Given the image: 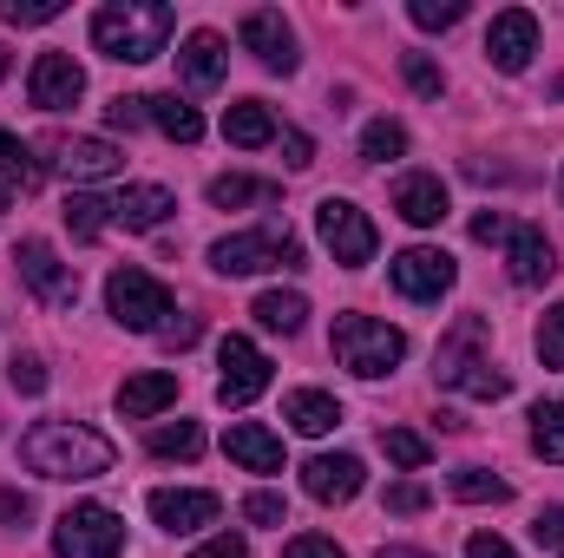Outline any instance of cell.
I'll use <instances>...</instances> for the list:
<instances>
[{
	"label": "cell",
	"mask_w": 564,
	"mask_h": 558,
	"mask_svg": "<svg viewBox=\"0 0 564 558\" xmlns=\"http://www.w3.org/2000/svg\"><path fill=\"white\" fill-rule=\"evenodd\" d=\"M20 460L40 480H99L112 473V440L93 433L86 420H40L20 433Z\"/></svg>",
	"instance_id": "obj_1"
},
{
	"label": "cell",
	"mask_w": 564,
	"mask_h": 558,
	"mask_svg": "<svg viewBox=\"0 0 564 558\" xmlns=\"http://www.w3.org/2000/svg\"><path fill=\"white\" fill-rule=\"evenodd\" d=\"M93 46L106 60H126V66H144L171 46V7L158 0H112L93 13Z\"/></svg>",
	"instance_id": "obj_2"
},
{
	"label": "cell",
	"mask_w": 564,
	"mask_h": 558,
	"mask_svg": "<svg viewBox=\"0 0 564 558\" xmlns=\"http://www.w3.org/2000/svg\"><path fill=\"white\" fill-rule=\"evenodd\" d=\"M335 355H341V368L348 375H361V382H375V375H394L401 368V355H408V335L401 329H388V322H375V315H335Z\"/></svg>",
	"instance_id": "obj_3"
},
{
	"label": "cell",
	"mask_w": 564,
	"mask_h": 558,
	"mask_svg": "<svg viewBox=\"0 0 564 558\" xmlns=\"http://www.w3.org/2000/svg\"><path fill=\"white\" fill-rule=\"evenodd\" d=\"M302 270V244L289 230H237V237H217L210 244V270L224 277H257V270Z\"/></svg>",
	"instance_id": "obj_4"
},
{
	"label": "cell",
	"mask_w": 564,
	"mask_h": 558,
	"mask_svg": "<svg viewBox=\"0 0 564 558\" xmlns=\"http://www.w3.org/2000/svg\"><path fill=\"white\" fill-rule=\"evenodd\" d=\"M53 552L59 558H119L126 552V526H119L112 506H73L53 526Z\"/></svg>",
	"instance_id": "obj_5"
},
{
	"label": "cell",
	"mask_w": 564,
	"mask_h": 558,
	"mask_svg": "<svg viewBox=\"0 0 564 558\" xmlns=\"http://www.w3.org/2000/svg\"><path fill=\"white\" fill-rule=\"evenodd\" d=\"M106 309L126 322V329H139V335H158L164 329V315H171V289L158 277H144V270H112L106 277Z\"/></svg>",
	"instance_id": "obj_6"
},
{
	"label": "cell",
	"mask_w": 564,
	"mask_h": 558,
	"mask_svg": "<svg viewBox=\"0 0 564 558\" xmlns=\"http://www.w3.org/2000/svg\"><path fill=\"white\" fill-rule=\"evenodd\" d=\"M315 230H322V244L335 250V264H348V270L375 264V224H368V211H355L348 197H322V204H315Z\"/></svg>",
	"instance_id": "obj_7"
},
{
	"label": "cell",
	"mask_w": 564,
	"mask_h": 558,
	"mask_svg": "<svg viewBox=\"0 0 564 558\" xmlns=\"http://www.w3.org/2000/svg\"><path fill=\"white\" fill-rule=\"evenodd\" d=\"M217 368H224V382H217V401L224 408H250L270 388V355L250 335H224L217 342Z\"/></svg>",
	"instance_id": "obj_8"
},
{
	"label": "cell",
	"mask_w": 564,
	"mask_h": 558,
	"mask_svg": "<svg viewBox=\"0 0 564 558\" xmlns=\"http://www.w3.org/2000/svg\"><path fill=\"white\" fill-rule=\"evenodd\" d=\"M532 53H539V13H525V7L492 13V26H486V60H492L499 73H525Z\"/></svg>",
	"instance_id": "obj_9"
},
{
	"label": "cell",
	"mask_w": 564,
	"mask_h": 558,
	"mask_svg": "<svg viewBox=\"0 0 564 558\" xmlns=\"http://www.w3.org/2000/svg\"><path fill=\"white\" fill-rule=\"evenodd\" d=\"M388 277H394V289H401L408 302H440V296L453 289V257L414 244V250H401V257L388 264Z\"/></svg>",
	"instance_id": "obj_10"
},
{
	"label": "cell",
	"mask_w": 564,
	"mask_h": 558,
	"mask_svg": "<svg viewBox=\"0 0 564 558\" xmlns=\"http://www.w3.org/2000/svg\"><path fill=\"white\" fill-rule=\"evenodd\" d=\"M79 93H86V73H79L73 53H40V60H33L26 99H33L40 112H66V106H79Z\"/></svg>",
	"instance_id": "obj_11"
},
{
	"label": "cell",
	"mask_w": 564,
	"mask_h": 558,
	"mask_svg": "<svg viewBox=\"0 0 564 558\" xmlns=\"http://www.w3.org/2000/svg\"><path fill=\"white\" fill-rule=\"evenodd\" d=\"M13 264H20V277H26V289L33 296H46L53 309H73L79 302V277L53 257V244H40V237H26L20 250H13Z\"/></svg>",
	"instance_id": "obj_12"
},
{
	"label": "cell",
	"mask_w": 564,
	"mask_h": 558,
	"mask_svg": "<svg viewBox=\"0 0 564 558\" xmlns=\"http://www.w3.org/2000/svg\"><path fill=\"white\" fill-rule=\"evenodd\" d=\"M237 33H243V46H250V53H257L270 73H295V60H302V53H295V26L282 20L276 7H257V13H243V26H237Z\"/></svg>",
	"instance_id": "obj_13"
},
{
	"label": "cell",
	"mask_w": 564,
	"mask_h": 558,
	"mask_svg": "<svg viewBox=\"0 0 564 558\" xmlns=\"http://www.w3.org/2000/svg\"><path fill=\"white\" fill-rule=\"evenodd\" d=\"M361 460L355 453H315L308 466H302V493L308 500H322V506H348L355 493H361Z\"/></svg>",
	"instance_id": "obj_14"
},
{
	"label": "cell",
	"mask_w": 564,
	"mask_h": 558,
	"mask_svg": "<svg viewBox=\"0 0 564 558\" xmlns=\"http://www.w3.org/2000/svg\"><path fill=\"white\" fill-rule=\"evenodd\" d=\"M224 73H230V46H224V33L197 26V33L184 40V53H177V79H184V86H197V93H210Z\"/></svg>",
	"instance_id": "obj_15"
},
{
	"label": "cell",
	"mask_w": 564,
	"mask_h": 558,
	"mask_svg": "<svg viewBox=\"0 0 564 558\" xmlns=\"http://www.w3.org/2000/svg\"><path fill=\"white\" fill-rule=\"evenodd\" d=\"M217 513H224L217 493H177V486H158V493H151V519H158L164 533H197V526H210Z\"/></svg>",
	"instance_id": "obj_16"
},
{
	"label": "cell",
	"mask_w": 564,
	"mask_h": 558,
	"mask_svg": "<svg viewBox=\"0 0 564 558\" xmlns=\"http://www.w3.org/2000/svg\"><path fill=\"white\" fill-rule=\"evenodd\" d=\"M506 264H512V282H519V289H539V282H552V270H558L552 237L532 230V224H512V237H506Z\"/></svg>",
	"instance_id": "obj_17"
},
{
	"label": "cell",
	"mask_w": 564,
	"mask_h": 558,
	"mask_svg": "<svg viewBox=\"0 0 564 558\" xmlns=\"http://www.w3.org/2000/svg\"><path fill=\"white\" fill-rule=\"evenodd\" d=\"M53 164H59L66 178L86 184V178H112V171L126 164V151H119L112 139H59L53 144Z\"/></svg>",
	"instance_id": "obj_18"
},
{
	"label": "cell",
	"mask_w": 564,
	"mask_h": 558,
	"mask_svg": "<svg viewBox=\"0 0 564 558\" xmlns=\"http://www.w3.org/2000/svg\"><path fill=\"white\" fill-rule=\"evenodd\" d=\"M394 211H401L414 230H433V224L446 217V184H440L433 171H408V178L394 184Z\"/></svg>",
	"instance_id": "obj_19"
},
{
	"label": "cell",
	"mask_w": 564,
	"mask_h": 558,
	"mask_svg": "<svg viewBox=\"0 0 564 558\" xmlns=\"http://www.w3.org/2000/svg\"><path fill=\"white\" fill-rule=\"evenodd\" d=\"M171 211H177V197L164 184H126L112 197V224H126V230H158Z\"/></svg>",
	"instance_id": "obj_20"
},
{
	"label": "cell",
	"mask_w": 564,
	"mask_h": 558,
	"mask_svg": "<svg viewBox=\"0 0 564 558\" xmlns=\"http://www.w3.org/2000/svg\"><path fill=\"white\" fill-rule=\"evenodd\" d=\"M224 453H230L237 466H250V473H276L282 466V440L263 420H237V427L224 433Z\"/></svg>",
	"instance_id": "obj_21"
},
{
	"label": "cell",
	"mask_w": 564,
	"mask_h": 558,
	"mask_svg": "<svg viewBox=\"0 0 564 558\" xmlns=\"http://www.w3.org/2000/svg\"><path fill=\"white\" fill-rule=\"evenodd\" d=\"M171 401H177V375H171V368H144V375H132V382L119 388V415L126 420L164 415Z\"/></svg>",
	"instance_id": "obj_22"
},
{
	"label": "cell",
	"mask_w": 564,
	"mask_h": 558,
	"mask_svg": "<svg viewBox=\"0 0 564 558\" xmlns=\"http://www.w3.org/2000/svg\"><path fill=\"white\" fill-rule=\"evenodd\" d=\"M479 342H486V322H479V315H466V322H459V329L440 342V368H433V375H440L446 388H459V382L479 368V355H473Z\"/></svg>",
	"instance_id": "obj_23"
},
{
	"label": "cell",
	"mask_w": 564,
	"mask_h": 558,
	"mask_svg": "<svg viewBox=\"0 0 564 558\" xmlns=\"http://www.w3.org/2000/svg\"><path fill=\"white\" fill-rule=\"evenodd\" d=\"M282 420H289L295 433L322 440V433L341 420V401H335V395H322V388H295V395H282Z\"/></svg>",
	"instance_id": "obj_24"
},
{
	"label": "cell",
	"mask_w": 564,
	"mask_h": 558,
	"mask_svg": "<svg viewBox=\"0 0 564 558\" xmlns=\"http://www.w3.org/2000/svg\"><path fill=\"white\" fill-rule=\"evenodd\" d=\"M224 139L243 144V151L270 144V139H276V119H270V106H263V99H237V106L224 112Z\"/></svg>",
	"instance_id": "obj_25"
},
{
	"label": "cell",
	"mask_w": 564,
	"mask_h": 558,
	"mask_svg": "<svg viewBox=\"0 0 564 558\" xmlns=\"http://www.w3.org/2000/svg\"><path fill=\"white\" fill-rule=\"evenodd\" d=\"M144 112H151V126H158L164 139H177V144H197V139H204V119H197V106H184L177 93H158V99H144Z\"/></svg>",
	"instance_id": "obj_26"
},
{
	"label": "cell",
	"mask_w": 564,
	"mask_h": 558,
	"mask_svg": "<svg viewBox=\"0 0 564 558\" xmlns=\"http://www.w3.org/2000/svg\"><path fill=\"white\" fill-rule=\"evenodd\" d=\"M106 224H112V197H99V191H73V197H66V230H73L79 244H93Z\"/></svg>",
	"instance_id": "obj_27"
},
{
	"label": "cell",
	"mask_w": 564,
	"mask_h": 558,
	"mask_svg": "<svg viewBox=\"0 0 564 558\" xmlns=\"http://www.w3.org/2000/svg\"><path fill=\"white\" fill-rule=\"evenodd\" d=\"M250 315H257L263 329H276V335H295V329H302V315H308V302H302L295 289H263Z\"/></svg>",
	"instance_id": "obj_28"
},
{
	"label": "cell",
	"mask_w": 564,
	"mask_h": 558,
	"mask_svg": "<svg viewBox=\"0 0 564 558\" xmlns=\"http://www.w3.org/2000/svg\"><path fill=\"white\" fill-rule=\"evenodd\" d=\"M453 500H466V506H506L512 486H506L499 473H486V466H459V473H453Z\"/></svg>",
	"instance_id": "obj_29"
},
{
	"label": "cell",
	"mask_w": 564,
	"mask_h": 558,
	"mask_svg": "<svg viewBox=\"0 0 564 558\" xmlns=\"http://www.w3.org/2000/svg\"><path fill=\"white\" fill-rule=\"evenodd\" d=\"M282 191L276 184H263V178H237V171H230V178H210V204H217V211H237V204H276Z\"/></svg>",
	"instance_id": "obj_30"
},
{
	"label": "cell",
	"mask_w": 564,
	"mask_h": 558,
	"mask_svg": "<svg viewBox=\"0 0 564 558\" xmlns=\"http://www.w3.org/2000/svg\"><path fill=\"white\" fill-rule=\"evenodd\" d=\"M532 453L539 460H564V401H539L532 408Z\"/></svg>",
	"instance_id": "obj_31"
},
{
	"label": "cell",
	"mask_w": 564,
	"mask_h": 558,
	"mask_svg": "<svg viewBox=\"0 0 564 558\" xmlns=\"http://www.w3.org/2000/svg\"><path fill=\"white\" fill-rule=\"evenodd\" d=\"M151 453H158V460H197V453H204V427H197V420L158 427V433H151Z\"/></svg>",
	"instance_id": "obj_32"
},
{
	"label": "cell",
	"mask_w": 564,
	"mask_h": 558,
	"mask_svg": "<svg viewBox=\"0 0 564 558\" xmlns=\"http://www.w3.org/2000/svg\"><path fill=\"white\" fill-rule=\"evenodd\" d=\"M381 447H388V460H394V466H408V473H421L426 460H433V447H426L414 427H388V433H381Z\"/></svg>",
	"instance_id": "obj_33"
},
{
	"label": "cell",
	"mask_w": 564,
	"mask_h": 558,
	"mask_svg": "<svg viewBox=\"0 0 564 558\" xmlns=\"http://www.w3.org/2000/svg\"><path fill=\"white\" fill-rule=\"evenodd\" d=\"M361 158H375V164H388V158H408V132H401L394 119H375V126L361 132Z\"/></svg>",
	"instance_id": "obj_34"
},
{
	"label": "cell",
	"mask_w": 564,
	"mask_h": 558,
	"mask_svg": "<svg viewBox=\"0 0 564 558\" xmlns=\"http://www.w3.org/2000/svg\"><path fill=\"white\" fill-rule=\"evenodd\" d=\"M66 7L59 0H0V20L7 26H46V20H59Z\"/></svg>",
	"instance_id": "obj_35"
},
{
	"label": "cell",
	"mask_w": 564,
	"mask_h": 558,
	"mask_svg": "<svg viewBox=\"0 0 564 558\" xmlns=\"http://www.w3.org/2000/svg\"><path fill=\"white\" fill-rule=\"evenodd\" d=\"M408 13H414V26L440 33V26H459V20H466V0H414Z\"/></svg>",
	"instance_id": "obj_36"
},
{
	"label": "cell",
	"mask_w": 564,
	"mask_h": 558,
	"mask_svg": "<svg viewBox=\"0 0 564 558\" xmlns=\"http://www.w3.org/2000/svg\"><path fill=\"white\" fill-rule=\"evenodd\" d=\"M0 178H20V184H33L40 178V164H33V151L13 139V132H0Z\"/></svg>",
	"instance_id": "obj_37"
},
{
	"label": "cell",
	"mask_w": 564,
	"mask_h": 558,
	"mask_svg": "<svg viewBox=\"0 0 564 558\" xmlns=\"http://www.w3.org/2000/svg\"><path fill=\"white\" fill-rule=\"evenodd\" d=\"M459 388H466L473 401H506V395H512V382H506V375H499L492 362H479V368H473V375H466Z\"/></svg>",
	"instance_id": "obj_38"
},
{
	"label": "cell",
	"mask_w": 564,
	"mask_h": 558,
	"mask_svg": "<svg viewBox=\"0 0 564 558\" xmlns=\"http://www.w3.org/2000/svg\"><path fill=\"white\" fill-rule=\"evenodd\" d=\"M401 73H408V86H414L421 99H440V86H446V73H440L426 53H408V60H401Z\"/></svg>",
	"instance_id": "obj_39"
},
{
	"label": "cell",
	"mask_w": 564,
	"mask_h": 558,
	"mask_svg": "<svg viewBox=\"0 0 564 558\" xmlns=\"http://www.w3.org/2000/svg\"><path fill=\"white\" fill-rule=\"evenodd\" d=\"M539 355H545V368H564V302L545 309V322H539Z\"/></svg>",
	"instance_id": "obj_40"
},
{
	"label": "cell",
	"mask_w": 564,
	"mask_h": 558,
	"mask_svg": "<svg viewBox=\"0 0 564 558\" xmlns=\"http://www.w3.org/2000/svg\"><path fill=\"white\" fill-rule=\"evenodd\" d=\"M243 519H250V526H282L289 506H282V493H250V500H243Z\"/></svg>",
	"instance_id": "obj_41"
},
{
	"label": "cell",
	"mask_w": 564,
	"mask_h": 558,
	"mask_svg": "<svg viewBox=\"0 0 564 558\" xmlns=\"http://www.w3.org/2000/svg\"><path fill=\"white\" fill-rule=\"evenodd\" d=\"M7 382H13V395H40V388H46V368H40L33 355H13V368H7Z\"/></svg>",
	"instance_id": "obj_42"
},
{
	"label": "cell",
	"mask_w": 564,
	"mask_h": 558,
	"mask_svg": "<svg viewBox=\"0 0 564 558\" xmlns=\"http://www.w3.org/2000/svg\"><path fill=\"white\" fill-rule=\"evenodd\" d=\"M144 119H151L144 99H112V106H106V126H112V132H132V126H144Z\"/></svg>",
	"instance_id": "obj_43"
},
{
	"label": "cell",
	"mask_w": 564,
	"mask_h": 558,
	"mask_svg": "<svg viewBox=\"0 0 564 558\" xmlns=\"http://www.w3.org/2000/svg\"><path fill=\"white\" fill-rule=\"evenodd\" d=\"M282 558H348V552H341L335 539H315V533H308V539H289V546H282Z\"/></svg>",
	"instance_id": "obj_44"
},
{
	"label": "cell",
	"mask_w": 564,
	"mask_h": 558,
	"mask_svg": "<svg viewBox=\"0 0 564 558\" xmlns=\"http://www.w3.org/2000/svg\"><path fill=\"white\" fill-rule=\"evenodd\" d=\"M532 539H539V546H564V506H545V513L532 519Z\"/></svg>",
	"instance_id": "obj_45"
},
{
	"label": "cell",
	"mask_w": 564,
	"mask_h": 558,
	"mask_svg": "<svg viewBox=\"0 0 564 558\" xmlns=\"http://www.w3.org/2000/svg\"><path fill=\"white\" fill-rule=\"evenodd\" d=\"M473 237H479V244H506V237H512V224H506L499 211H479V217H473Z\"/></svg>",
	"instance_id": "obj_46"
},
{
	"label": "cell",
	"mask_w": 564,
	"mask_h": 558,
	"mask_svg": "<svg viewBox=\"0 0 564 558\" xmlns=\"http://www.w3.org/2000/svg\"><path fill=\"white\" fill-rule=\"evenodd\" d=\"M466 558H519V552H512L499 533H473V539H466Z\"/></svg>",
	"instance_id": "obj_47"
},
{
	"label": "cell",
	"mask_w": 564,
	"mask_h": 558,
	"mask_svg": "<svg viewBox=\"0 0 564 558\" xmlns=\"http://www.w3.org/2000/svg\"><path fill=\"white\" fill-rule=\"evenodd\" d=\"M388 506H394V513H421V506H426V486H414V480H401V486L388 493Z\"/></svg>",
	"instance_id": "obj_48"
},
{
	"label": "cell",
	"mask_w": 564,
	"mask_h": 558,
	"mask_svg": "<svg viewBox=\"0 0 564 558\" xmlns=\"http://www.w3.org/2000/svg\"><path fill=\"white\" fill-rule=\"evenodd\" d=\"M191 558H250V552H243V539H230V533H217V539H204V546H197Z\"/></svg>",
	"instance_id": "obj_49"
},
{
	"label": "cell",
	"mask_w": 564,
	"mask_h": 558,
	"mask_svg": "<svg viewBox=\"0 0 564 558\" xmlns=\"http://www.w3.org/2000/svg\"><path fill=\"white\" fill-rule=\"evenodd\" d=\"M282 158L302 171V164H315V144H308V132H282Z\"/></svg>",
	"instance_id": "obj_50"
},
{
	"label": "cell",
	"mask_w": 564,
	"mask_h": 558,
	"mask_svg": "<svg viewBox=\"0 0 564 558\" xmlns=\"http://www.w3.org/2000/svg\"><path fill=\"white\" fill-rule=\"evenodd\" d=\"M0 513H7L13 526H20V519L33 513V500H26V493H13V486H0Z\"/></svg>",
	"instance_id": "obj_51"
},
{
	"label": "cell",
	"mask_w": 564,
	"mask_h": 558,
	"mask_svg": "<svg viewBox=\"0 0 564 558\" xmlns=\"http://www.w3.org/2000/svg\"><path fill=\"white\" fill-rule=\"evenodd\" d=\"M158 335H164V342H171V348H191V342H197V322H164V329H158Z\"/></svg>",
	"instance_id": "obj_52"
},
{
	"label": "cell",
	"mask_w": 564,
	"mask_h": 558,
	"mask_svg": "<svg viewBox=\"0 0 564 558\" xmlns=\"http://www.w3.org/2000/svg\"><path fill=\"white\" fill-rule=\"evenodd\" d=\"M381 558H426V552H414V546H381Z\"/></svg>",
	"instance_id": "obj_53"
},
{
	"label": "cell",
	"mask_w": 564,
	"mask_h": 558,
	"mask_svg": "<svg viewBox=\"0 0 564 558\" xmlns=\"http://www.w3.org/2000/svg\"><path fill=\"white\" fill-rule=\"evenodd\" d=\"M0 217H7V191H0Z\"/></svg>",
	"instance_id": "obj_54"
},
{
	"label": "cell",
	"mask_w": 564,
	"mask_h": 558,
	"mask_svg": "<svg viewBox=\"0 0 564 558\" xmlns=\"http://www.w3.org/2000/svg\"><path fill=\"white\" fill-rule=\"evenodd\" d=\"M558 191H564V178H558Z\"/></svg>",
	"instance_id": "obj_55"
}]
</instances>
